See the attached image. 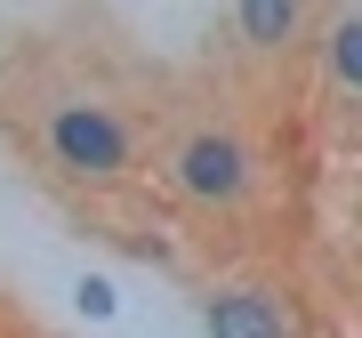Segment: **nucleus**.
<instances>
[{"mask_svg":"<svg viewBox=\"0 0 362 338\" xmlns=\"http://www.w3.org/2000/svg\"><path fill=\"white\" fill-rule=\"evenodd\" d=\"M16 137H25V153L49 169L57 185H81V194L129 185L145 145H153L145 113L129 97L97 89V81H40V89L16 105Z\"/></svg>","mask_w":362,"mask_h":338,"instance_id":"1","label":"nucleus"},{"mask_svg":"<svg viewBox=\"0 0 362 338\" xmlns=\"http://www.w3.org/2000/svg\"><path fill=\"white\" fill-rule=\"evenodd\" d=\"M153 177L161 194L202 226H242L266 194V153L233 105H185L153 137Z\"/></svg>","mask_w":362,"mask_h":338,"instance_id":"2","label":"nucleus"},{"mask_svg":"<svg viewBox=\"0 0 362 338\" xmlns=\"http://www.w3.org/2000/svg\"><path fill=\"white\" fill-rule=\"evenodd\" d=\"M194 314L202 338H306V306L282 282H209Z\"/></svg>","mask_w":362,"mask_h":338,"instance_id":"3","label":"nucleus"},{"mask_svg":"<svg viewBox=\"0 0 362 338\" xmlns=\"http://www.w3.org/2000/svg\"><path fill=\"white\" fill-rule=\"evenodd\" d=\"M330 0H226V33L242 57L258 65H290L298 49H314V25H322Z\"/></svg>","mask_w":362,"mask_h":338,"instance_id":"4","label":"nucleus"},{"mask_svg":"<svg viewBox=\"0 0 362 338\" xmlns=\"http://www.w3.org/2000/svg\"><path fill=\"white\" fill-rule=\"evenodd\" d=\"M314 65L338 105H362V0H330L314 25Z\"/></svg>","mask_w":362,"mask_h":338,"instance_id":"5","label":"nucleus"},{"mask_svg":"<svg viewBox=\"0 0 362 338\" xmlns=\"http://www.w3.org/2000/svg\"><path fill=\"white\" fill-rule=\"evenodd\" d=\"M73 306L89 314V322H113V314H121V290L105 282V274H81V282H73Z\"/></svg>","mask_w":362,"mask_h":338,"instance_id":"6","label":"nucleus"}]
</instances>
